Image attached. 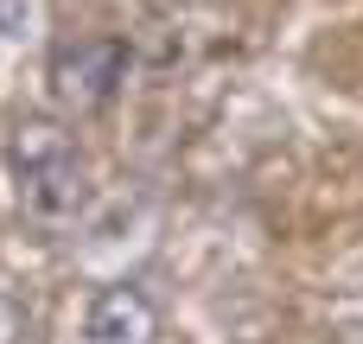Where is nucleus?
<instances>
[{
    "mask_svg": "<svg viewBox=\"0 0 363 344\" xmlns=\"http://www.w3.org/2000/svg\"><path fill=\"white\" fill-rule=\"evenodd\" d=\"M6 172H13V192H19V211L32 223H70L83 217L89 204V172H83V147L64 121L51 115H26L13 134H6Z\"/></svg>",
    "mask_w": 363,
    "mask_h": 344,
    "instance_id": "1",
    "label": "nucleus"
},
{
    "mask_svg": "<svg viewBox=\"0 0 363 344\" xmlns=\"http://www.w3.org/2000/svg\"><path fill=\"white\" fill-rule=\"evenodd\" d=\"M128 77V45L108 38V32H89V38H64L51 51V96L77 115L102 109Z\"/></svg>",
    "mask_w": 363,
    "mask_h": 344,
    "instance_id": "2",
    "label": "nucleus"
},
{
    "mask_svg": "<svg viewBox=\"0 0 363 344\" xmlns=\"http://www.w3.org/2000/svg\"><path fill=\"white\" fill-rule=\"evenodd\" d=\"M83 344H160V306H153V294L134 287V281L96 287V300L83 313Z\"/></svg>",
    "mask_w": 363,
    "mask_h": 344,
    "instance_id": "3",
    "label": "nucleus"
},
{
    "mask_svg": "<svg viewBox=\"0 0 363 344\" xmlns=\"http://www.w3.org/2000/svg\"><path fill=\"white\" fill-rule=\"evenodd\" d=\"M32 26V0H0V38H26Z\"/></svg>",
    "mask_w": 363,
    "mask_h": 344,
    "instance_id": "4",
    "label": "nucleus"
},
{
    "mask_svg": "<svg viewBox=\"0 0 363 344\" xmlns=\"http://www.w3.org/2000/svg\"><path fill=\"white\" fill-rule=\"evenodd\" d=\"M19 338V313H13V300L0 294V344H13Z\"/></svg>",
    "mask_w": 363,
    "mask_h": 344,
    "instance_id": "5",
    "label": "nucleus"
}]
</instances>
